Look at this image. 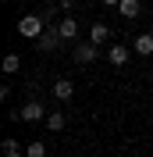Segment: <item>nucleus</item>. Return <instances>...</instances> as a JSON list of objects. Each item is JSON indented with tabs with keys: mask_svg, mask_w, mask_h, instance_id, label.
Returning <instances> with one entry per match:
<instances>
[{
	"mask_svg": "<svg viewBox=\"0 0 153 157\" xmlns=\"http://www.w3.org/2000/svg\"><path fill=\"white\" fill-rule=\"evenodd\" d=\"M18 32L25 39H39L43 32H47V21L39 18V14H25V18H18Z\"/></svg>",
	"mask_w": 153,
	"mask_h": 157,
	"instance_id": "1",
	"label": "nucleus"
},
{
	"mask_svg": "<svg viewBox=\"0 0 153 157\" xmlns=\"http://www.w3.org/2000/svg\"><path fill=\"white\" fill-rule=\"evenodd\" d=\"M39 118H47L43 100H25V104L18 107V121H39Z\"/></svg>",
	"mask_w": 153,
	"mask_h": 157,
	"instance_id": "2",
	"label": "nucleus"
},
{
	"mask_svg": "<svg viewBox=\"0 0 153 157\" xmlns=\"http://www.w3.org/2000/svg\"><path fill=\"white\" fill-rule=\"evenodd\" d=\"M36 47L43 50V54H47V50H57V47H61V32H57V25H47V32L36 39Z\"/></svg>",
	"mask_w": 153,
	"mask_h": 157,
	"instance_id": "3",
	"label": "nucleus"
},
{
	"mask_svg": "<svg viewBox=\"0 0 153 157\" xmlns=\"http://www.w3.org/2000/svg\"><path fill=\"white\" fill-rule=\"evenodd\" d=\"M128 57H132V50L125 47V43H114V47L107 50V61H110L114 68H125V64H128Z\"/></svg>",
	"mask_w": 153,
	"mask_h": 157,
	"instance_id": "4",
	"label": "nucleus"
},
{
	"mask_svg": "<svg viewBox=\"0 0 153 157\" xmlns=\"http://www.w3.org/2000/svg\"><path fill=\"white\" fill-rule=\"evenodd\" d=\"M75 61H78V64H93V61H96V47L89 43V39L75 43Z\"/></svg>",
	"mask_w": 153,
	"mask_h": 157,
	"instance_id": "5",
	"label": "nucleus"
},
{
	"mask_svg": "<svg viewBox=\"0 0 153 157\" xmlns=\"http://www.w3.org/2000/svg\"><path fill=\"white\" fill-rule=\"evenodd\" d=\"M71 97H75V86H71V78H57V82H54V100L68 104Z\"/></svg>",
	"mask_w": 153,
	"mask_h": 157,
	"instance_id": "6",
	"label": "nucleus"
},
{
	"mask_svg": "<svg viewBox=\"0 0 153 157\" xmlns=\"http://www.w3.org/2000/svg\"><path fill=\"white\" fill-rule=\"evenodd\" d=\"M107 39H110V29H107L103 21H96L93 29H89V43H93V47H103Z\"/></svg>",
	"mask_w": 153,
	"mask_h": 157,
	"instance_id": "7",
	"label": "nucleus"
},
{
	"mask_svg": "<svg viewBox=\"0 0 153 157\" xmlns=\"http://www.w3.org/2000/svg\"><path fill=\"white\" fill-rule=\"evenodd\" d=\"M57 32H61V39H75L78 36V21L75 18H61L57 21Z\"/></svg>",
	"mask_w": 153,
	"mask_h": 157,
	"instance_id": "8",
	"label": "nucleus"
},
{
	"mask_svg": "<svg viewBox=\"0 0 153 157\" xmlns=\"http://www.w3.org/2000/svg\"><path fill=\"white\" fill-rule=\"evenodd\" d=\"M135 54H139V57H150V54H153V36H150V32L135 36Z\"/></svg>",
	"mask_w": 153,
	"mask_h": 157,
	"instance_id": "9",
	"label": "nucleus"
},
{
	"mask_svg": "<svg viewBox=\"0 0 153 157\" xmlns=\"http://www.w3.org/2000/svg\"><path fill=\"white\" fill-rule=\"evenodd\" d=\"M118 11H121V18H139V14H143L139 0H121V4H118Z\"/></svg>",
	"mask_w": 153,
	"mask_h": 157,
	"instance_id": "10",
	"label": "nucleus"
},
{
	"mask_svg": "<svg viewBox=\"0 0 153 157\" xmlns=\"http://www.w3.org/2000/svg\"><path fill=\"white\" fill-rule=\"evenodd\" d=\"M0 154L4 157H21V143L18 139H4V143H0Z\"/></svg>",
	"mask_w": 153,
	"mask_h": 157,
	"instance_id": "11",
	"label": "nucleus"
},
{
	"mask_svg": "<svg viewBox=\"0 0 153 157\" xmlns=\"http://www.w3.org/2000/svg\"><path fill=\"white\" fill-rule=\"evenodd\" d=\"M64 125H68V121H64L61 111H50V114H47V128H50V132H61Z\"/></svg>",
	"mask_w": 153,
	"mask_h": 157,
	"instance_id": "12",
	"label": "nucleus"
},
{
	"mask_svg": "<svg viewBox=\"0 0 153 157\" xmlns=\"http://www.w3.org/2000/svg\"><path fill=\"white\" fill-rule=\"evenodd\" d=\"M21 68V61H18V54H7V57H4V64H0V71H4V75H14V71Z\"/></svg>",
	"mask_w": 153,
	"mask_h": 157,
	"instance_id": "13",
	"label": "nucleus"
},
{
	"mask_svg": "<svg viewBox=\"0 0 153 157\" xmlns=\"http://www.w3.org/2000/svg\"><path fill=\"white\" fill-rule=\"evenodd\" d=\"M25 157H47V147H43L39 139H32L29 147H25Z\"/></svg>",
	"mask_w": 153,
	"mask_h": 157,
	"instance_id": "14",
	"label": "nucleus"
},
{
	"mask_svg": "<svg viewBox=\"0 0 153 157\" xmlns=\"http://www.w3.org/2000/svg\"><path fill=\"white\" fill-rule=\"evenodd\" d=\"M57 4H61L64 11H71V7H75V0H57Z\"/></svg>",
	"mask_w": 153,
	"mask_h": 157,
	"instance_id": "15",
	"label": "nucleus"
},
{
	"mask_svg": "<svg viewBox=\"0 0 153 157\" xmlns=\"http://www.w3.org/2000/svg\"><path fill=\"white\" fill-rule=\"evenodd\" d=\"M118 4H121V0H103V7H118Z\"/></svg>",
	"mask_w": 153,
	"mask_h": 157,
	"instance_id": "16",
	"label": "nucleus"
},
{
	"mask_svg": "<svg viewBox=\"0 0 153 157\" xmlns=\"http://www.w3.org/2000/svg\"><path fill=\"white\" fill-rule=\"evenodd\" d=\"M25 4H32V0H25Z\"/></svg>",
	"mask_w": 153,
	"mask_h": 157,
	"instance_id": "17",
	"label": "nucleus"
}]
</instances>
